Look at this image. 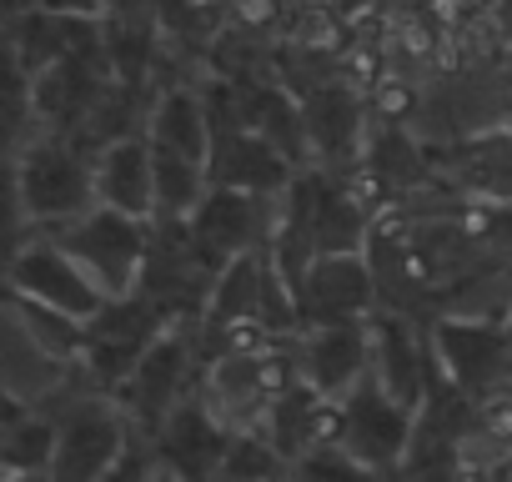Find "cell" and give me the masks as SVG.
<instances>
[{
    "mask_svg": "<svg viewBox=\"0 0 512 482\" xmlns=\"http://www.w3.org/2000/svg\"><path fill=\"white\" fill-rule=\"evenodd\" d=\"M497 477H512V457H502V462H497Z\"/></svg>",
    "mask_w": 512,
    "mask_h": 482,
    "instance_id": "obj_10",
    "label": "cell"
},
{
    "mask_svg": "<svg viewBox=\"0 0 512 482\" xmlns=\"http://www.w3.org/2000/svg\"><path fill=\"white\" fill-rule=\"evenodd\" d=\"M462 51H467V46H462L457 36H437V51H432V61H437L442 71H452V66H462Z\"/></svg>",
    "mask_w": 512,
    "mask_h": 482,
    "instance_id": "obj_6",
    "label": "cell"
},
{
    "mask_svg": "<svg viewBox=\"0 0 512 482\" xmlns=\"http://www.w3.org/2000/svg\"><path fill=\"white\" fill-rule=\"evenodd\" d=\"M11 412H16V402H11L6 392H0V417H11Z\"/></svg>",
    "mask_w": 512,
    "mask_h": 482,
    "instance_id": "obj_9",
    "label": "cell"
},
{
    "mask_svg": "<svg viewBox=\"0 0 512 482\" xmlns=\"http://www.w3.org/2000/svg\"><path fill=\"white\" fill-rule=\"evenodd\" d=\"M357 196H367V201H372V196H377V181H372V176H362V181H357Z\"/></svg>",
    "mask_w": 512,
    "mask_h": 482,
    "instance_id": "obj_8",
    "label": "cell"
},
{
    "mask_svg": "<svg viewBox=\"0 0 512 482\" xmlns=\"http://www.w3.org/2000/svg\"><path fill=\"white\" fill-rule=\"evenodd\" d=\"M287 382V362L282 357H262V362H256V387H262V392H277Z\"/></svg>",
    "mask_w": 512,
    "mask_h": 482,
    "instance_id": "obj_3",
    "label": "cell"
},
{
    "mask_svg": "<svg viewBox=\"0 0 512 482\" xmlns=\"http://www.w3.org/2000/svg\"><path fill=\"white\" fill-rule=\"evenodd\" d=\"M402 51H407V56H417V61H432L437 36H432L427 26H402Z\"/></svg>",
    "mask_w": 512,
    "mask_h": 482,
    "instance_id": "obj_2",
    "label": "cell"
},
{
    "mask_svg": "<svg viewBox=\"0 0 512 482\" xmlns=\"http://www.w3.org/2000/svg\"><path fill=\"white\" fill-rule=\"evenodd\" d=\"M377 111H382V116H407V111H412V91H407L402 81H382Z\"/></svg>",
    "mask_w": 512,
    "mask_h": 482,
    "instance_id": "obj_1",
    "label": "cell"
},
{
    "mask_svg": "<svg viewBox=\"0 0 512 482\" xmlns=\"http://www.w3.org/2000/svg\"><path fill=\"white\" fill-rule=\"evenodd\" d=\"M487 432L497 442H512V402H492L487 407Z\"/></svg>",
    "mask_w": 512,
    "mask_h": 482,
    "instance_id": "obj_5",
    "label": "cell"
},
{
    "mask_svg": "<svg viewBox=\"0 0 512 482\" xmlns=\"http://www.w3.org/2000/svg\"><path fill=\"white\" fill-rule=\"evenodd\" d=\"M236 16H241L246 26H267V21L277 16V0H236Z\"/></svg>",
    "mask_w": 512,
    "mask_h": 482,
    "instance_id": "obj_4",
    "label": "cell"
},
{
    "mask_svg": "<svg viewBox=\"0 0 512 482\" xmlns=\"http://www.w3.org/2000/svg\"><path fill=\"white\" fill-rule=\"evenodd\" d=\"M432 16L447 26H462V0H432Z\"/></svg>",
    "mask_w": 512,
    "mask_h": 482,
    "instance_id": "obj_7",
    "label": "cell"
}]
</instances>
